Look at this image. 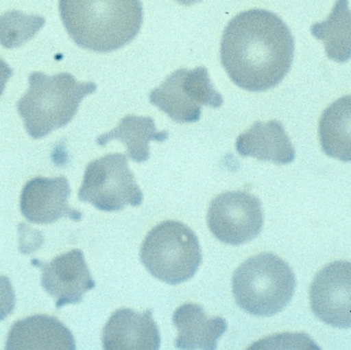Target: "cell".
<instances>
[{"instance_id": "2e32d148", "label": "cell", "mask_w": 351, "mask_h": 350, "mask_svg": "<svg viewBox=\"0 0 351 350\" xmlns=\"http://www.w3.org/2000/svg\"><path fill=\"white\" fill-rule=\"evenodd\" d=\"M318 135L324 154L351 162V95L341 97L324 109Z\"/></svg>"}, {"instance_id": "5b68a950", "label": "cell", "mask_w": 351, "mask_h": 350, "mask_svg": "<svg viewBox=\"0 0 351 350\" xmlns=\"http://www.w3.org/2000/svg\"><path fill=\"white\" fill-rule=\"evenodd\" d=\"M141 263L152 276L172 285L188 281L202 261L198 237L186 224L166 220L145 237L141 249Z\"/></svg>"}, {"instance_id": "44dd1931", "label": "cell", "mask_w": 351, "mask_h": 350, "mask_svg": "<svg viewBox=\"0 0 351 350\" xmlns=\"http://www.w3.org/2000/svg\"><path fill=\"white\" fill-rule=\"evenodd\" d=\"M13 75V69L0 58V96L5 92L8 80Z\"/></svg>"}, {"instance_id": "4fadbf2b", "label": "cell", "mask_w": 351, "mask_h": 350, "mask_svg": "<svg viewBox=\"0 0 351 350\" xmlns=\"http://www.w3.org/2000/svg\"><path fill=\"white\" fill-rule=\"evenodd\" d=\"M8 350H75L69 327L56 317L34 315L18 320L8 335Z\"/></svg>"}, {"instance_id": "7a4b0ae2", "label": "cell", "mask_w": 351, "mask_h": 350, "mask_svg": "<svg viewBox=\"0 0 351 350\" xmlns=\"http://www.w3.org/2000/svg\"><path fill=\"white\" fill-rule=\"evenodd\" d=\"M59 10L73 40L97 53L125 47L143 25L141 0H59Z\"/></svg>"}, {"instance_id": "e0dca14e", "label": "cell", "mask_w": 351, "mask_h": 350, "mask_svg": "<svg viewBox=\"0 0 351 350\" xmlns=\"http://www.w3.org/2000/svg\"><path fill=\"white\" fill-rule=\"evenodd\" d=\"M167 138L168 132H158L152 117L129 115L123 117L114 130L100 135L97 144L104 146L112 140H119L126 146L131 160L143 163L149 159V142H163Z\"/></svg>"}, {"instance_id": "30bf717a", "label": "cell", "mask_w": 351, "mask_h": 350, "mask_svg": "<svg viewBox=\"0 0 351 350\" xmlns=\"http://www.w3.org/2000/svg\"><path fill=\"white\" fill-rule=\"evenodd\" d=\"M42 268V285L55 299L56 308L77 304L96 283L81 249H73L53 259L50 263L36 264Z\"/></svg>"}, {"instance_id": "3957f363", "label": "cell", "mask_w": 351, "mask_h": 350, "mask_svg": "<svg viewBox=\"0 0 351 350\" xmlns=\"http://www.w3.org/2000/svg\"><path fill=\"white\" fill-rule=\"evenodd\" d=\"M95 82H80L66 72L47 75L32 72L29 89L18 102V111L26 131L40 139L65 127L77 115L82 100L95 92Z\"/></svg>"}, {"instance_id": "6da1fadb", "label": "cell", "mask_w": 351, "mask_h": 350, "mask_svg": "<svg viewBox=\"0 0 351 350\" xmlns=\"http://www.w3.org/2000/svg\"><path fill=\"white\" fill-rule=\"evenodd\" d=\"M295 41L277 14L246 10L234 16L223 31L221 61L234 84L250 92L276 86L293 64Z\"/></svg>"}, {"instance_id": "277c9868", "label": "cell", "mask_w": 351, "mask_h": 350, "mask_svg": "<svg viewBox=\"0 0 351 350\" xmlns=\"http://www.w3.org/2000/svg\"><path fill=\"white\" fill-rule=\"evenodd\" d=\"M295 285L289 264L269 253L246 259L232 278L236 303L254 316H272L282 311L291 302Z\"/></svg>"}, {"instance_id": "9a60e30c", "label": "cell", "mask_w": 351, "mask_h": 350, "mask_svg": "<svg viewBox=\"0 0 351 350\" xmlns=\"http://www.w3.org/2000/svg\"><path fill=\"white\" fill-rule=\"evenodd\" d=\"M236 150L242 156H254L264 162L277 165L289 164L295 160V152L280 121H256L252 128L240 134Z\"/></svg>"}, {"instance_id": "7402d4cb", "label": "cell", "mask_w": 351, "mask_h": 350, "mask_svg": "<svg viewBox=\"0 0 351 350\" xmlns=\"http://www.w3.org/2000/svg\"><path fill=\"white\" fill-rule=\"evenodd\" d=\"M178 3L182 4V5H192V4L197 3V2L202 1V0H176Z\"/></svg>"}, {"instance_id": "9c48e42d", "label": "cell", "mask_w": 351, "mask_h": 350, "mask_svg": "<svg viewBox=\"0 0 351 350\" xmlns=\"http://www.w3.org/2000/svg\"><path fill=\"white\" fill-rule=\"evenodd\" d=\"M312 312L326 325L351 327V263L334 261L322 268L310 286Z\"/></svg>"}, {"instance_id": "8fae6325", "label": "cell", "mask_w": 351, "mask_h": 350, "mask_svg": "<svg viewBox=\"0 0 351 350\" xmlns=\"http://www.w3.org/2000/svg\"><path fill=\"white\" fill-rule=\"evenodd\" d=\"M71 187L66 177H36L30 179L21 194L22 214L34 224H53L62 218H82V212L69 205Z\"/></svg>"}, {"instance_id": "7c38bea8", "label": "cell", "mask_w": 351, "mask_h": 350, "mask_svg": "<svg viewBox=\"0 0 351 350\" xmlns=\"http://www.w3.org/2000/svg\"><path fill=\"white\" fill-rule=\"evenodd\" d=\"M106 350H158L161 345L159 329L151 309L143 313L132 309L114 311L102 331Z\"/></svg>"}, {"instance_id": "ba28073f", "label": "cell", "mask_w": 351, "mask_h": 350, "mask_svg": "<svg viewBox=\"0 0 351 350\" xmlns=\"http://www.w3.org/2000/svg\"><path fill=\"white\" fill-rule=\"evenodd\" d=\"M207 224L221 242L244 244L256 238L262 231V203L258 198L247 191H226L211 201Z\"/></svg>"}, {"instance_id": "ffe728a7", "label": "cell", "mask_w": 351, "mask_h": 350, "mask_svg": "<svg viewBox=\"0 0 351 350\" xmlns=\"http://www.w3.org/2000/svg\"><path fill=\"white\" fill-rule=\"evenodd\" d=\"M16 305V296L11 280L7 276L0 275V321L7 318Z\"/></svg>"}, {"instance_id": "8992f818", "label": "cell", "mask_w": 351, "mask_h": 350, "mask_svg": "<svg viewBox=\"0 0 351 350\" xmlns=\"http://www.w3.org/2000/svg\"><path fill=\"white\" fill-rule=\"evenodd\" d=\"M79 199L102 211H120L128 205H141L143 194L129 168L127 156L108 154L88 164Z\"/></svg>"}, {"instance_id": "d6986e66", "label": "cell", "mask_w": 351, "mask_h": 350, "mask_svg": "<svg viewBox=\"0 0 351 350\" xmlns=\"http://www.w3.org/2000/svg\"><path fill=\"white\" fill-rule=\"evenodd\" d=\"M46 24L44 16L12 10L0 16V43L7 49L20 47Z\"/></svg>"}, {"instance_id": "ac0fdd59", "label": "cell", "mask_w": 351, "mask_h": 350, "mask_svg": "<svg viewBox=\"0 0 351 350\" xmlns=\"http://www.w3.org/2000/svg\"><path fill=\"white\" fill-rule=\"evenodd\" d=\"M315 38L324 43L326 57L339 63L351 58V10L348 0H337L326 21L311 26Z\"/></svg>"}, {"instance_id": "52a82bcc", "label": "cell", "mask_w": 351, "mask_h": 350, "mask_svg": "<svg viewBox=\"0 0 351 350\" xmlns=\"http://www.w3.org/2000/svg\"><path fill=\"white\" fill-rule=\"evenodd\" d=\"M149 101L176 123H195L203 105L219 108L223 103L204 66L176 70L149 93Z\"/></svg>"}, {"instance_id": "5bb4252c", "label": "cell", "mask_w": 351, "mask_h": 350, "mask_svg": "<svg viewBox=\"0 0 351 350\" xmlns=\"http://www.w3.org/2000/svg\"><path fill=\"white\" fill-rule=\"evenodd\" d=\"M172 321L178 329L176 347L186 350H215L227 331V321L221 316L208 317L202 306L193 303L174 311Z\"/></svg>"}]
</instances>
